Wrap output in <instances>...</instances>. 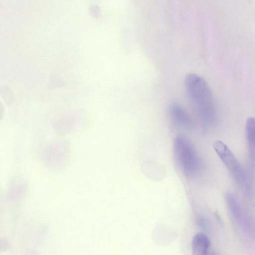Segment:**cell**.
<instances>
[{"instance_id": "obj_4", "label": "cell", "mask_w": 255, "mask_h": 255, "mask_svg": "<svg viewBox=\"0 0 255 255\" xmlns=\"http://www.w3.org/2000/svg\"><path fill=\"white\" fill-rule=\"evenodd\" d=\"M225 201L233 220L242 229L248 231L250 229L249 220L236 197L231 193H227L225 196Z\"/></svg>"}, {"instance_id": "obj_1", "label": "cell", "mask_w": 255, "mask_h": 255, "mask_svg": "<svg viewBox=\"0 0 255 255\" xmlns=\"http://www.w3.org/2000/svg\"><path fill=\"white\" fill-rule=\"evenodd\" d=\"M188 99L201 122L206 126L213 125L217 118L214 97L206 81L201 76L190 73L185 78Z\"/></svg>"}, {"instance_id": "obj_5", "label": "cell", "mask_w": 255, "mask_h": 255, "mask_svg": "<svg viewBox=\"0 0 255 255\" xmlns=\"http://www.w3.org/2000/svg\"><path fill=\"white\" fill-rule=\"evenodd\" d=\"M43 159L48 166L59 168L65 163L66 155L64 154V151L61 150L58 145L52 144L45 149L43 153Z\"/></svg>"}, {"instance_id": "obj_2", "label": "cell", "mask_w": 255, "mask_h": 255, "mask_svg": "<svg viewBox=\"0 0 255 255\" xmlns=\"http://www.w3.org/2000/svg\"><path fill=\"white\" fill-rule=\"evenodd\" d=\"M173 156L177 166L185 175L193 177L202 169L201 161L188 139L178 135L173 143Z\"/></svg>"}, {"instance_id": "obj_6", "label": "cell", "mask_w": 255, "mask_h": 255, "mask_svg": "<svg viewBox=\"0 0 255 255\" xmlns=\"http://www.w3.org/2000/svg\"><path fill=\"white\" fill-rule=\"evenodd\" d=\"M169 115L174 124L180 128L188 129L192 126L190 117L177 103H173L170 106Z\"/></svg>"}, {"instance_id": "obj_7", "label": "cell", "mask_w": 255, "mask_h": 255, "mask_svg": "<svg viewBox=\"0 0 255 255\" xmlns=\"http://www.w3.org/2000/svg\"><path fill=\"white\" fill-rule=\"evenodd\" d=\"M28 187V182L25 178L16 177L13 180L7 193V198L12 201L20 200L26 194Z\"/></svg>"}, {"instance_id": "obj_3", "label": "cell", "mask_w": 255, "mask_h": 255, "mask_svg": "<svg viewBox=\"0 0 255 255\" xmlns=\"http://www.w3.org/2000/svg\"><path fill=\"white\" fill-rule=\"evenodd\" d=\"M213 148L236 183L247 191L248 184L245 171L232 151L225 143L220 140L215 141Z\"/></svg>"}, {"instance_id": "obj_10", "label": "cell", "mask_w": 255, "mask_h": 255, "mask_svg": "<svg viewBox=\"0 0 255 255\" xmlns=\"http://www.w3.org/2000/svg\"><path fill=\"white\" fill-rule=\"evenodd\" d=\"M0 95L7 105H11L14 102V97L11 88L7 85L0 87Z\"/></svg>"}, {"instance_id": "obj_8", "label": "cell", "mask_w": 255, "mask_h": 255, "mask_svg": "<svg viewBox=\"0 0 255 255\" xmlns=\"http://www.w3.org/2000/svg\"><path fill=\"white\" fill-rule=\"evenodd\" d=\"M210 247L208 237L203 233L195 234L192 238L191 247L192 254L203 255L207 254Z\"/></svg>"}, {"instance_id": "obj_9", "label": "cell", "mask_w": 255, "mask_h": 255, "mask_svg": "<svg viewBox=\"0 0 255 255\" xmlns=\"http://www.w3.org/2000/svg\"><path fill=\"white\" fill-rule=\"evenodd\" d=\"M245 134L249 149L251 154L254 155L255 139V119L253 117L249 118L246 122Z\"/></svg>"}, {"instance_id": "obj_11", "label": "cell", "mask_w": 255, "mask_h": 255, "mask_svg": "<svg viewBox=\"0 0 255 255\" xmlns=\"http://www.w3.org/2000/svg\"><path fill=\"white\" fill-rule=\"evenodd\" d=\"M11 246L9 240L5 237H0V252L8 250Z\"/></svg>"}, {"instance_id": "obj_12", "label": "cell", "mask_w": 255, "mask_h": 255, "mask_svg": "<svg viewBox=\"0 0 255 255\" xmlns=\"http://www.w3.org/2000/svg\"><path fill=\"white\" fill-rule=\"evenodd\" d=\"M4 107L3 104L0 101V121L3 118L4 114Z\"/></svg>"}]
</instances>
